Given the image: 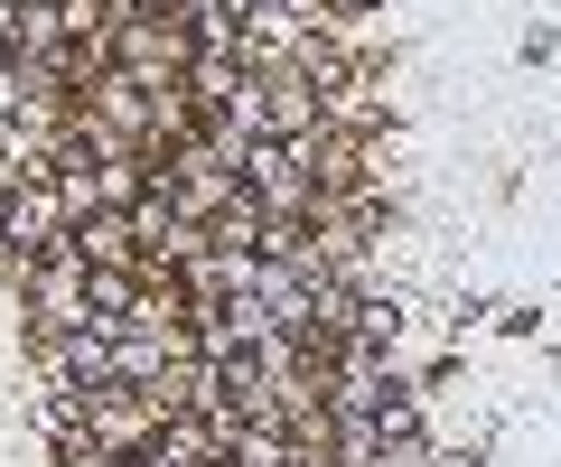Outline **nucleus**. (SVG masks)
<instances>
[{
  "instance_id": "1",
  "label": "nucleus",
  "mask_w": 561,
  "mask_h": 467,
  "mask_svg": "<svg viewBox=\"0 0 561 467\" xmlns=\"http://www.w3.org/2000/svg\"><path fill=\"white\" fill-rule=\"evenodd\" d=\"M356 10H383V0H319V20H356Z\"/></svg>"
}]
</instances>
